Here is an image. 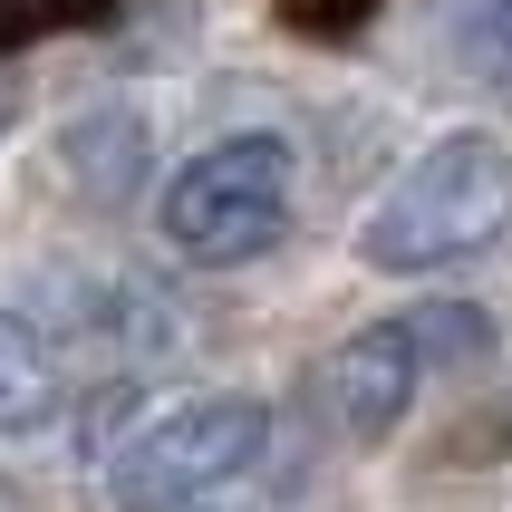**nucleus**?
Wrapping results in <instances>:
<instances>
[{"mask_svg": "<svg viewBox=\"0 0 512 512\" xmlns=\"http://www.w3.org/2000/svg\"><path fill=\"white\" fill-rule=\"evenodd\" d=\"M58 165L78 174L87 203H126V194H136V174H145V116H136V107L78 116V126L58 136Z\"/></svg>", "mask_w": 512, "mask_h": 512, "instance_id": "5", "label": "nucleus"}, {"mask_svg": "<svg viewBox=\"0 0 512 512\" xmlns=\"http://www.w3.org/2000/svg\"><path fill=\"white\" fill-rule=\"evenodd\" d=\"M0 116H10V78H0Z\"/></svg>", "mask_w": 512, "mask_h": 512, "instance_id": "10", "label": "nucleus"}, {"mask_svg": "<svg viewBox=\"0 0 512 512\" xmlns=\"http://www.w3.org/2000/svg\"><path fill=\"white\" fill-rule=\"evenodd\" d=\"M406 339L426 368H464V358H493V319L474 300H426V310H406Z\"/></svg>", "mask_w": 512, "mask_h": 512, "instance_id": "7", "label": "nucleus"}, {"mask_svg": "<svg viewBox=\"0 0 512 512\" xmlns=\"http://www.w3.org/2000/svg\"><path fill=\"white\" fill-rule=\"evenodd\" d=\"M290 232V145L281 136H223L165 184V242L203 271L271 252Z\"/></svg>", "mask_w": 512, "mask_h": 512, "instance_id": "2", "label": "nucleus"}, {"mask_svg": "<svg viewBox=\"0 0 512 512\" xmlns=\"http://www.w3.org/2000/svg\"><path fill=\"white\" fill-rule=\"evenodd\" d=\"M116 0H0V58L20 49V39H39V29H87L107 20Z\"/></svg>", "mask_w": 512, "mask_h": 512, "instance_id": "8", "label": "nucleus"}, {"mask_svg": "<svg viewBox=\"0 0 512 512\" xmlns=\"http://www.w3.org/2000/svg\"><path fill=\"white\" fill-rule=\"evenodd\" d=\"M503 426H512V397H503Z\"/></svg>", "mask_w": 512, "mask_h": 512, "instance_id": "11", "label": "nucleus"}, {"mask_svg": "<svg viewBox=\"0 0 512 512\" xmlns=\"http://www.w3.org/2000/svg\"><path fill=\"white\" fill-rule=\"evenodd\" d=\"M261 435H271V416L252 397H174L155 416H136V435L107 464V493L116 512H184L213 484H232L261 455Z\"/></svg>", "mask_w": 512, "mask_h": 512, "instance_id": "3", "label": "nucleus"}, {"mask_svg": "<svg viewBox=\"0 0 512 512\" xmlns=\"http://www.w3.org/2000/svg\"><path fill=\"white\" fill-rule=\"evenodd\" d=\"M281 10H290L300 29H319V39H329V29H358V20L377 10V0H281Z\"/></svg>", "mask_w": 512, "mask_h": 512, "instance_id": "9", "label": "nucleus"}, {"mask_svg": "<svg viewBox=\"0 0 512 512\" xmlns=\"http://www.w3.org/2000/svg\"><path fill=\"white\" fill-rule=\"evenodd\" d=\"M512 232V145L503 136H445L377 194L358 252L377 271H435V261L493 252Z\"/></svg>", "mask_w": 512, "mask_h": 512, "instance_id": "1", "label": "nucleus"}, {"mask_svg": "<svg viewBox=\"0 0 512 512\" xmlns=\"http://www.w3.org/2000/svg\"><path fill=\"white\" fill-rule=\"evenodd\" d=\"M416 377H426V358H416V339H406V319H377V329H358V339L329 358V377H319V397H329V416H339V435H358V445H377V435L406 416V397H416Z\"/></svg>", "mask_w": 512, "mask_h": 512, "instance_id": "4", "label": "nucleus"}, {"mask_svg": "<svg viewBox=\"0 0 512 512\" xmlns=\"http://www.w3.org/2000/svg\"><path fill=\"white\" fill-rule=\"evenodd\" d=\"M49 406H58V358H49V339H39L29 319L0 310V435L49 426Z\"/></svg>", "mask_w": 512, "mask_h": 512, "instance_id": "6", "label": "nucleus"}]
</instances>
